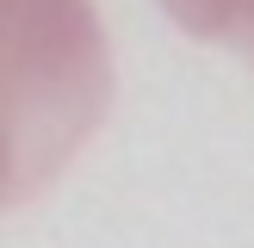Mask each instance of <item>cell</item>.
Wrapping results in <instances>:
<instances>
[{"mask_svg":"<svg viewBox=\"0 0 254 248\" xmlns=\"http://www.w3.org/2000/svg\"><path fill=\"white\" fill-rule=\"evenodd\" d=\"M106 106L112 50L93 0H0V217L81 155Z\"/></svg>","mask_w":254,"mask_h":248,"instance_id":"1","label":"cell"},{"mask_svg":"<svg viewBox=\"0 0 254 248\" xmlns=\"http://www.w3.org/2000/svg\"><path fill=\"white\" fill-rule=\"evenodd\" d=\"M180 31L205 37V44L230 50L254 68V0H155Z\"/></svg>","mask_w":254,"mask_h":248,"instance_id":"2","label":"cell"}]
</instances>
